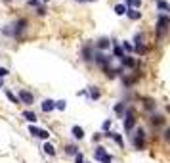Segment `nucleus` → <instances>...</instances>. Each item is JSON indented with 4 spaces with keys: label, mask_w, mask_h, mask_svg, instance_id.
I'll return each mask as SVG.
<instances>
[{
    "label": "nucleus",
    "mask_w": 170,
    "mask_h": 163,
    "mask_svg": "<svg viewBox=\"0 0 170 163\" xmlns=\"http://www.w3.org/2000/svg\"><path fill=\"white\" fill-rule=\"evenodd\" d=\"M120 63L124 65V67H136V60L130 58V56H122L120 58Z\"/></svg>",
    "instance_id": "1a4fd4ad"
},
{
    "label": "nucleus",
    "mask_w": 170,
    "mask_h": 163,
    "mask_svg": "<svg viewBox=\"0 0 170 163\" xmlns=\"http://www.w3.org/2000/svg\"><path fill=\"white\" fill-rule=\"evenodd\" d=\"M157 6H159V8H161V10H163V12H168V10H170V6H168V4L164 2V0H157Z\"/></svg>",
    "instance_id": "412c9836"
},
{
    "label": "nucleus",
    "mask_w": 170,
    "mask_h": 163,
    "mask_svg": "<svg viewBox=\"0 0 170 163\" xmlns=\"http://www.w3.org/2000/svg\"><path fill=\"white\" fill-rule=\"evenodd\" d=\"M105 136H111V138H115V142H117L119 146H124V140L120 138V134H117V133H109V134H105Z\"/></svg>",
    "instance_id": "2eb2a0df"
},
{
    "label": "nucleus",
    "mask_w": 170,
    "mask_h": 163,
    "mask_svg": "<svg viewBox=\"0 0 170 163\" xmlns=\"http://www.w3.org/2000/svg\"><path fill=\"white\" fill-rule=\"evenodd\" d=\"M42 110H44V111H52V110H55V102L50 100V98H48V100H44V102H42Z\"/></svg>",
    "instance_id": "9d476101"
},
{
    "label": "nucleus",
    "mask_w": 170,
    "mask_h": 163,
    "mask_svg": "<svg viewBox=\"0 0 170 163\" xmlns=\"http://www.w3.org/2000/svg\"><path fill=\"white\" fill-rule=\"evenodd\" d=\"M142 38H143V35H136V46H134V50H136V52H140V54H145V52H147V48L143 46Z\"/></svg>",
    "instance_id": "6e6552de"
},
{
    "label": "nucleus",
    "mask_w": 170,
    "mask_h": 163,
    "mask_svg": "<svg viewBox=\"0 0 170 163\" xmlns=\"http://www.w3.org/2000/svg\"><path fill=\"white\" fill-rule=\"evenodd\" d=\"M29 133L33 134V136H38V138H44V140H46L48 136H50V133H48V130H44V129H38V127H29Z\"/></svg>",
    "instance_id": "423d86ee"
},
{
    "label": "nucleus",
    "mask_w": 170,
    "mask_h": 163,
    "mask_svg": "<svg viewBox=\"0 0 170 163\" xmlns=\"http://www.w3.org/2000/svg\"><path fill=\"white\" fill-rule=\"evenodd\" d=\"M168 25H170V19H168V16L166 14H161L159 16V19H157V31H159V35H164L166 33V29H168Z\"/></svg>",
    "instance_id": "7ed1b4c3"
},
{
    "label": "nucleus",
    "mask_w": 170,
    "mask_h": 163,
    "mask_svg": "<svg viewBox=\"0 0 170 163\" xmlns=\"http://www.w3.org/2000/svg\"><path fill=\"white\" fill-rule=\"evenodd\" d=\"M65 100H59V102H55V107H58V110H65Z\"/></svg>",
    "instance_id": "a878e982"
},
{
    "label": "nucleus",
    "mask_w": 170,
    "mask_h": 163,
    "mask_svg": "<svg viewBox=\"0 0 170 163\" xmlns=\"http://www.w3.org/2000/svg\"><path fill=\"white\" fill-rule=\"evenodd\" d=\"M126 10H128V8L124 6V4H117V6H115V14H117V16H124V14H126Z\"/></svg>",
    "instance_id": "ddd939ff"
},
{
    "label": "nucleus",
    "mask_w": 170,
    "mask_h": 163,
    "mask_svg": "<svg viewBox=\"0 0 170 163\" xmlns=\"http://www.w3.org/2000/svg\"><path fill=\"white\" fill-rule=\"evenodd\" d=\"M23 117L27 119L29 123H35V121H37V115L33 113V111H23Z\"/></svg>",
    "instance_id": "a211bd4d"
},
{
    "label": "nucleus",
    "mask_w": 170,
    "mask_h": 163,
    "mask_svg": "<svg viewBox=\"0 0 170 163\" xmlns=\"http://www.w3.org/2000/svg\"><path fill=\"white\" fill-rule=\"evenodd\" d=\"M94 159H98V161H101V163H111L113 161V157L107 154V152H105V148H98L96 150V154H94Z\"/></svg>",
    "instance_id": "20e7f679"
},
{
    "label": "nucleus",
    "mask_w": 170,
    "mask_h": 163,
    "mask_svg": "<svg viewBox=\"0 0 170 163\" xmlns=\"http://www.w3.org/2000/svg\"><path fill=\"white\" fill-rule=\"evenodd\" d=\"M67 154H71V156H76V146L69 144V146H67Z\"/></svg>",
    "instance_id": "b1692460"
},
{
    "label": "nucleus",
    "mask_w": 170,
    "mask_h": 163,
    "mask_svg": "<svg viewBox=\"0 0 170 163\" xmlns=\"http://www.w3.org/2000/svg\"><path fill=\"white\" fill-rule=\"evenodd\" d=\"M126 4H128L132 10H136V8H138V6L142 4V0H126Z\"/></svg>",
    "instance_id": "4be33fe9"
},
{
    "label": "nucleus",
    "mask_w": 170,
    "mask_h": 163,
    "mask_svg": "<svg viewBox=\"0 0 170 163\" xmlns=\"http://www.w3.org/2000/svg\"><path fill=\"white\" fill-rule=\"evenodd\" d=\"M0 88H4V86H2V81H0Z\"/></svg>",
    "instance_id": "7c9ffc66"
},
{
    "label": "nucleus",
    "mask_w": 170,
    "mask_h": 163,
    "mask_svg": "<svg viewBox=\"0 0 170 163\" xmlns=\"http://www.w3.org/2000/svg\"><path fill=\"white\" fill-rule=\"evenodd\" d=\"M27 23H29V21H27L25 17H21V19H17V21H15V23L8 25V27L4 29V35H10V37H19L21 33L27 29Z\"/></svg>",
    "instance_id": "f257e3e1"
},
{
    "label": "nucleus",
    "mask_w": 170,
    "mask_h": 163,
    "mask_svg": "<svg viewBox=\"0 0 170 163\" xmlns=\"http://www.w3.org/2000/svg\"><path fill=\"white\" fill-rule=\"evenodd\" d=\"M6 2H10V0H6Z\"/></svg>",
    "instance_id": "2f4dec72"
},
{
    "label": "nucleus",
    "mask_w": 170,
    "mask_h": 163,
    "mask_svg": "<svg viewBox=\"0 0 170 163\" xmlns=\"http://www.w3.org/2000/svg\"><path fill=\"white\" fill-rule=\"evenodd\" d=\"M115 111H117L119 115H122V113H124V104H117V106H115Z\"/></svg>",
    "instance_id": "393cba45"
},
{
    "label": "nucleus",
    "mask_w": 170,
    "mask_h": 163,
    "mask_svg": "<svg viewBox=\"0 0 170 163\" xmlns=\"http://www.w3.org/2000/svg\"><path fill=\"white\" fill-rule=\"evenodd\" d=\"M88 92H90V98H92V100H98V98L101 96V94H99V90L96 88V86H90V90H88Z\"/></svg>",
    "instance_id": "f3484780"
},
{
    "label": "nucleus",
    "mask_w": 170,
    "mask_h": 163,
    "mask_svg": "<svg viewBox=\"0 0 170 163\" xmlns=\"http://www.w3.org/2000/svg\"><path fill=\"white\" fill-rule=\"evenodd\" d=\"M73 136L81 140V138L84 136V130H82V127H76V125H75V127H73Z\"/></svg>",
    "instance_id": "9b49d317"
},
{
    "label": "nucleus",
    "mask_w": 170,
    "mask_h": 163,
    "mask_svg": "<svg viewBox=\"0 0 170 163\" xmlns=\"http://www.w3.org/2000/svg\"><path fill=\"white\" fill-rule=\"evenodd\" d=\"M42 150H44V152H46V154H48V156H55V148H54L52 144H48V142H46V144H44V146H42Z\"/></svg>",
    "instance_id": "4468645a"
},
{
    "label": "nucleus",
    "mask_w": 170,
    "mask_h": 163,
    "mask_svg": "<svg viewBox=\"0 0 170 163\" xmlns=\"http://www.w3.org/2000/svg\"><path fill=\"white\" fill-rule=\"evenodd\" d=\"M4 92H6V96H8V100H10V102H14V104H19L17 96H15L14 92H10V90H4Z\"/></svg>",
    "instance_id": "6ab92c4d"
},
{
    "label": "nucleus",
    "mask_w": 170,
    "mask_h": 163,
    "mask_svg": "<svg viewBox=\"0 0 170 163\" xmlns=\"http://www.w3.org/2000/svg\"><path fill=\"white\" fill-rule=\"evenodd\" d=\"M134 125H136V117H134V113H132V110H128L126 111V115H124V130H130L134 129Z\"/></svg>",
    "instance_id": "39448f33"
},
{
    "label": "nucleus",
    "mask_w": 170,
    "mask_h": 163,
    "mask_svg": "<svg viewBox=\"0 0 170 163\" xmlns=\"http://www.w3.org/2000/svg\"><path fill=\"white\" fill-rule=\"evenodd\" d=\"M75 163H84V157H82V154H76V157H75Z\"/></svg>",
    "instance_id": "bb28decb"
},
{
    "label": "nucleus",
    "mask_w": 170,
    "mask_h": 163,
    "mask_svg": "<svg viewBox=\"0 0 170 163\" xmlns=\"http://www.w3.org/2000/svg\"><path fill=\"white\" fill-rule=\"evenodd\" d=\"M124 50H128V52H132V50H134V46L130 44V42H124Z\"/></svg>",
    "instance_id": "c85d7f7f"
},
{
    "label": "nucleus",
    "mask_w": 170,
    "mask_h": 163,
    "mask_svg": "<svg viewBox=\"0 0 170 163\" xmlns=\"http://www.w3.org/2000/svg\"><path fill=\"white\" fill-rule=\"evenodd\" d=\"M132 142H134L136 150H143L145 148V133H143V129L136 130V134L132 136Z\"/></svg>",
    "instance_id": "f03ea898"
},
{
    "label": "nucleus",
    "mask_w": 170,
    "mask_h": 163,
    "mask_svg": "<svg viewBox=\"0 0 170 163\" xmlns=\"http://www.w3.org/2000/svg\"><path fill=\"white\" fill-rule=\"evenodd\" d=\"M101 127H103V130H109V127H111V121L107 119V121H103V125H101Z\"/></svg>",
    "instance_id": "cd10ccee"
},
{
    "label": "nucleus",
    "mask_w": 170,
    "mask_h": 163,
    "mask_svg": "<svg viewBox=\"0 0 170 163\" xmlns=\"http://www.w3.org/2000/svg\"><path fill=\"white\" fill-rule=\"evenodd\" d=\"M126 16H128L130 19H134V21H136V19H140V12H138V10H132V8L126 10Z\"/></svg>",
    "instance_id": "f8f14e48"
},
{
    "label": "nucleus",
    "mask_w": 170,
    "mask_h": 163,
    "mask_svg": "<svg viewBox=\"0 0 170 163\" xmlns=\"http://www.w3.org/2000/svg\"><path fill=\"white\" fill-rule=\"evenodd\" d=\"M113 52H115V56H117V58H122V56H124V54H122V48H120L119 44H115V48H113Z\"/></svg>",
    "instance_id": "5701e85b"
},
{
    "label": "nucleus",
    "mask_w": 170,
    "mask_h": 163,
    "mask_svg": "<svg viewBox=\"0 0 170 163\" xmlns=\"http://www.w3.org/2000/svg\"><path fill=\"white\" fill-rule=\"evenodd\" d=\"M151 121H153V125H163V123H164V117H163V115H153Z\"/></svg>",
    "instance_id": "aec40b11"
},
{
    "label": "nucleus",
    "mask_w": 170,
    "mask_h": 163,
    "mask_svg": "<svg viewBox=\"0 0 170 163\" xmlns=\"http://www.w3.org/2000/svg\"><path fill=\"white\" fill-rule=\"evenodd\" d=\"M17 100H21L23 104H33V94L27 90H19L17 92Z\"/></svg>",
    "instance_id": "0eeeda50"
},
{
    "label": "nucleus",
    "mask_w": 170,
    "mask_h": 163,
    "mask_svg": "<svg viewBox=\"0 0 170 163\" xmlns=\"http://www.w3.org/2000/svg\"><path fill=\"white\" fill-rule=\"evenodd\" d=\"M109 44H111V42H109V38H99V40H98V48H101V50L109 48Z\"/></svg>",
    "instance_id": "dca6fc26"
},
{
    "label": "nucleus",
    "mask_w": 170,
    "mask_h": 163,
    "mask_svg": "<svg viewBox=\"0 0 170 163\" xmlns=\"http://www.w3.org/2000/svg\"><path fill=\"white\" fill-rule=\"evenodd\" d=\"M8 75V69L6 67H0V77H6Z\"/></svg>",
    "instance_id": "c756f323"
}]
</instances>
